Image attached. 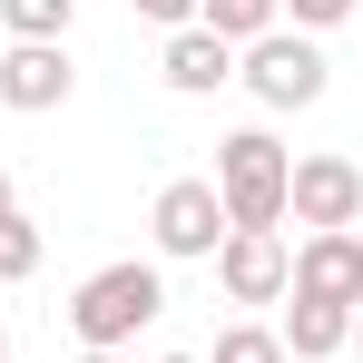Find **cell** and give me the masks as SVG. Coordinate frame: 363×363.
<instances>
[{"instance_id": "1", "label": "cell", "mask_w": 363, "mask_h": 363, "mask_svg": "<svg viewBox=\"0 0 363 363\" xmlns=\"http://www.w3.org/2000/svg\"><path fill=\"white\" fill-rule=\"evenodd\" d=\"M167 314V285H157V265H99L79 295H69V334H79V354H118L138 324H157Z\"/></svg>"}, {"instance_id": "6", "label": "cell", "mask_w": 363, "mask_h": 363, "mask_svg": "<svg viewBox=\"0 0 363 363\" xmlns=\"http://www.w3.org/2000/svg\"><path fill=\"white\" fill-rule=\"evenodd\" d=\"M147 226H157V255H216V245H226V206H216L206 177H167Z\"/></svg>"}, {"instance_id": "22", "label": "cell", "mask_w": 363, "mask_h": 363, "mask_svg": "<svg viewBox=\"0 0 363 363\" xmlns=\"http://www.w3.org/2000/svg\"><path fill=\"white\" fill-rule=\"evenodd\" d=\"M0 50H10V40H0Z\"/></svg>"}, {"instance_id": "16", "label": "cell", "mask_w": 363, "mask_h": 363, "mask_svg": "<svg viewBox=\"0 0 363 363\" xmlns=\"http://www.w3.org/2000/svg\"><path fill=\"white\" fill-rule=\"evenodd\" d=\"M196 10L206 0H138V20H157V30H196Z\"/></svg>"}, {"instance_id": "13", "label": "cell", "mask_w": 363, "mask_h": 363, "mask_svg": "<svg viewBox=\"0 0 363 363\" xmlns=\"http://www.w3.org/2000/svg\"><path fill=\"white\" fill-rule=\"evenodd\" d=\"M30 265H40V226H30V216L10 206V216H0V285H20Z\"/></svg>"}, {"instance_id": "21", "label": "cell", "mask_w": 363, "mask_h": 363, "mask_svg": "<svg viewBox=\"0 0 363 363\" xmlns=\"http://www.w3.org/2000/svg\"><path fill=\"white\" fill-rule=\"evenodd\" d=\"M0 354H10V324H0Z\"/></svg>"}, {"instance_id": "8", "label": "cell", "mask_w": 363, "mask_h": 363, "mask_svg": "<svg viewBox=\"0 0 363 363\" xmlns=\"http://www.w3.org/2000/svg\"><path fill=\"white\" fill-rule=\"evenodd\" d=\"M0 99L10 108H60L69 99V50L60 40H10L0 50Z\"/></svg>"}, {"instance_id": "3", "label": "cell", "mask_w": 363, "mask_h": 363, "mask_svg": "<svg viewBox=\"0 0 363 363\" xmlns=\"http://www.w3.org/2000/svg\"><path fill=\"white\" fill-rule=\"evenodd\" d=\"M236 79L265 108H314V99H324V50H314L304 30H265V40H245Z\"/></svg>"}, {"instance_id": "14", "label": "cell", "mask_w": 363, "mask_h": 363, "mask_svg": "<svg viewBox=\"0 0 363 363\" xmlns=\"http://www.w3.org/2000/svg\"><path fill=\"white\" fill-rule=\"evenodd\" d=\"M216 363H285V344H275V324H226Z\"/></svg>"}, {"instance_id": "10", "label": "cell", "mask_w": 363, "mask_h": 363, "mask_svg": "<svg viewBox=\"0 0 363 363\" xmlns=\"http://www.w3.org/2000/svg\"><path fill=\"white\" fill-rule=\"evenodd\" d=\"M157 69H167V89H177V99H206V89H226V79H236V50H226L216 30H177Z\"/></svg>"}, {"instance_id": "11", "label": "cell", "mask_w": 363, "mask_h": 363, "mask_svg": "<svg viewBox=\"0 0 363 363\" xmlns=\"http://www.w3.org/2000/svg\"><path fill=\"white\" fill-rule=\"evenodd\" d=\"M196 30H216L226 50H245V40L285 30V0H206V10H196Z\"/></svg>"}, {"instance_id": "12", "label": "cell", "mask_w": 363, "mask_h": 363, "mask_svg": "<svg viewBox=\"0 0 363 363\" xmlns=\"http://www.w3.org/2000/svg\"><path fill=\"white\" fill-rule=\"evenodd\" d=\"M79 0H0V40H60Z\"/></svg>"}, {"instance_id": "5", "label": "cell", "mask_w": 363, "mask_h": 363, "mask_svg": "<svg viewBox=\"0 0 363 363\" xmlns=\"http://www.w3.org/2000/svg\"><path fill=\"white\" fill-rule=\"evenodd\" d=\"M285 275H295L285 226H226V245H216V285H226L236 304H275Z\"/></svg>"}, {"instance_id": "4", "label": "cell", "mask_w": 363, "mask_h": 363, "mask_svg": "<svg viewBox=\"0 0 363 363\" xmlns=\"http://www.w3.org/2000/svg\"><path fill=\"white\" fill-rule=\"evenodd\" d=\"M285 216L314 226V236H334V226H363V167L354 157H295V177H285Z\"/></svg>"}, {"instance_id": "9", "label": "cell", "mask_w": 363, "mask_h": 363, "mask_svg": "<svg viewBox=\"0 0 363 363\" xmlns=\"http://www.w3.org/2000/svg\"><path fill=\"white\" fill-rule=\"evenodd\" d=\"M275 344H285V363H334L344 344H354V304L295 295V304H285V324H275Z\"/></svg>"}, {"instance_id": "18", "label": "cell", "mask_w": 363, "mask_h": 363, "mask_svg": "<svg viewBox=\"0 0 363 363\" xmlns=\"http://www.w3.org/2000/svg\"><path fill=\"white\" fill-rule=\"evenodd\" d=\"M79 363H128V354H79Z\"/></svg>"}, {"instance_id": "2", "label": "cell", "mask_w": 363, "mask_h": 363, "mask_svg": "<svg viewBox=\"0 0 363 363\" xmlns=\"http://www.w3.org/2000/svg\"><path fill=\"white\" fill-rule=\"evenodd\" d=\"M285 177H295V157L265 138V128H236L226 147H216V206H226V226H285Z\"/></svg>"}, {"instance_id": "20", "label": "cell", "mask_w": 363, "mask_h": 363, "mask_svg": "<svg viewBox=\"0 0 363 363\" xmlns=\"http://www.w3.org/2000/svg\"><path fill=\"white\" fill-rule=\"evenodd\" d=\"M157 363H196V354H157Z\"/></svg>"}, {"instance_id": "19", "label": "cell", "mask_w": 363, "mask_h": 363, "mask_svg": "<svg viewBox=\"0 0 363 363\" xmlns=\"http://www.w3.org/2000/svg\"><path fill=\"white\" fill-rule=\"evenodd\" d=\"M354 344H363V304H354Z\"/></svg>"}, {"instance_id": "15", "label": "cell", "mask_w": 363, "mask_h": 363, "mask_svg": "<svg viewBox=\"0 0 363 363\" xmlns=\"http://www.w3.org/2000/svg\"><path fill=\"white\" fill-rule=\"evenodd\" d=\"M285 10H295V30H334V20H354L363 0H285Z\"/></svg>"}, {"instance_id": "7", "label": "cell", "mask_w": 363, "mask_h": 363, "mask_svg": "<svg viewBox=\"0 0 363 363\" xmlns=\"http://www.w3.org/2000/svg\"><path fill=\"white\" fill-rule=\"evenodd\" d=\"M285 295H314V304H363V236L334 226V236H304L295 245V275Z\"/></svg>"}, {"instance_id": "17", "label": "cell", "mask_w": 363, "mask_h": 363, "mask_svg": "<svg viewBox=\"0 0 363 363\" xmlns=\"http://www.w3.org/2000/svg\"><path fill=\"white\" fill-rule=\"evenodd\" d=\"M10 206H20V196H10V167H0V216H10Z\"/></svg>"}]
</instances>
